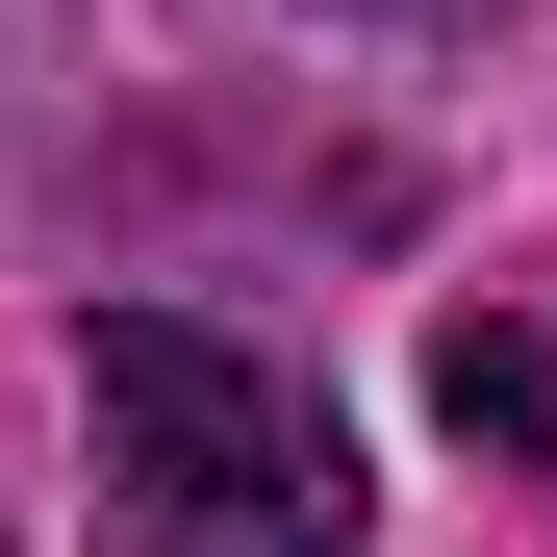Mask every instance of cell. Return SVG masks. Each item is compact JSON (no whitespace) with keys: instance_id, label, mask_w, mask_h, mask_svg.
I'll return each instance as SVG.
<instances>
[{"instance_id":"6da1fadb","label":"cell","mask_w":557,"mask_h":557,"mask_svg":"<svg viewBox=\"0 0 557 557\" xmlns=\"http://www.w3.org/2000/svg\"><path fill=\"white\" fill-rule=\"evenodd\" d=\"M76 381H102V456H127L152 532H203V557H355V431L278 381V355L177 330V305H102Z\"/></svg>"},{"instance_id":"7a4b0ae2","label":"cell","mask_w":557,"mask_h":557,"mask_svg":"<svg viewBox=\"0 0 557 557\" xmlns=\"http://www.w3.org/2000/svg\"><path fill=\"white\" fill-rule=\"evenodd\" d=\"M431 406L482 431V456H557V330H456V355H431Z\"/></svg>"}]
</instances>
